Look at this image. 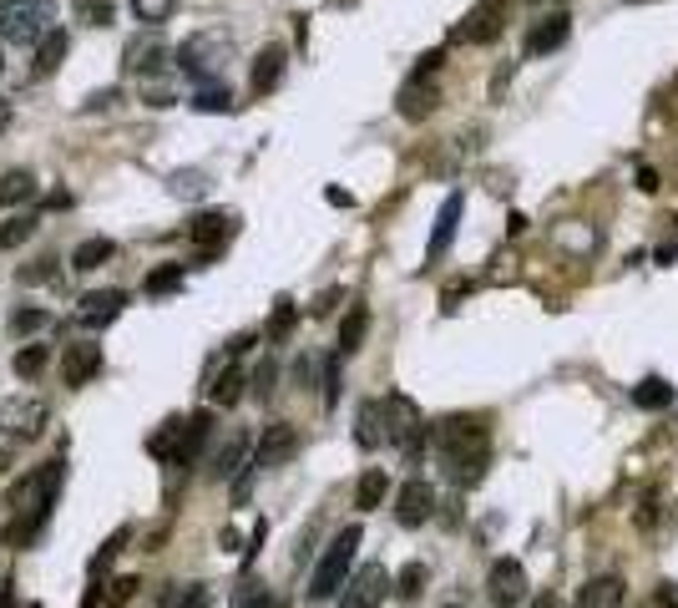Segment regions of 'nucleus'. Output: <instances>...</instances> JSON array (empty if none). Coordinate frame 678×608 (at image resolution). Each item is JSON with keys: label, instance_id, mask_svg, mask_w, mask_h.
Instances as JSON below:
<instances>
[{"label": "nucleus", "instance_id": "f257e3e1", "mask_svg": "<svg viewBox=\"0 0 678 608\" xmlns=\"http://www.w3.org/2000/svg\"><path fill=\"white\" fill-rule=\"evenodd\" d=\"M436 441H441V462L451 487H476L491 466V441H486V426L476 416H445L436 426Z\"/></svg>", "mask_w": 678, "mask_h": 608}, {"label": "nucleus", "instance_id": "f03ea898", "mask_svg": "<svg viewBox=\"0 0 678 608\" xmlns=\"http://www.w3.org/2000/svg\"><path fill=\"white\" fill-rule=\"evenodd\" d=\"M61 482H66V462H46L41 472L21 476V482L11 487V497H5V507H11V528H5V538L11 542L36 538V532L46 528V517H52Z\"/></svg>", "mask_w": 678, "mask_h": 608}, {"label": "nucleus", "instance_id": "7ed1b4c3", "mask_svg": "<svg viewBox=\"0 0 678 608\" xmlns=\"http://www.w3.org/2000/svg\"><path fill=\"white\" fill-rule=\"evenodd\" d=\"M56 26L52 0H0V41L11 46H36Z\"/></svg>", "mask_w": 678, "mask_h": 608}, {"label": "nucleus", "instance_id": "20e7f679", "mask_svg": "<svg viewBox=\"0 0 678 608\" xmlns=\"http://www.w3.org/2000/svg\"><path fill=\"white\" fill-rule=\"evenodd\" d=\"M172 56H178V67H183L193 81H213L223 71V61L234 56V36H228V31H218V26L193 31V36H188Z\"/></svg>", "mask_w": 678, "mask_h": 608}, {"label": "nucleus", "instance_id": "39448f33", "mask_svg": "<svg viewBox=\"0 0 678 608\" xmlns=\"http://www.w3.org/2000/svg\"><path fill=\"white\" fill-rule=\"evenodd\" d=\"M360 538H365L360 528H344L325 548V558H319V568H314V578H309L314 604H325V598H335L339 588H344V578H350V568H354V553H360Z\"/></svg>", "mask_w": 678, "mask_h": 608}, {"label": "nucleus", "instance_id": "423d86ee", "mask_svg": "<svg viewBox=\"0 0 678 608\" xmlns=\"http://www.w3.org/2000/svg\"><path fill=\"white\" fill-rule=\"evenodd\" d=\"M385 441L405 451V462H420L426 426H420V410L410 396H385Z\"/></svg>", "mask_w": 678, "mask_h": 608}, {"label": "nucleus", "instance_id": "0eeeda50", "mask_svg": "<svg viewBox=\"0 0 678 608\" xmlns=\"http://www.w3.org/2000/svg\"><path fill=\"white\" fill-rule=\"evenodd\" d=\"M46 421H52V410H46V401L41 396L0 401V431H5L11 441H36L41 431H46Z\"/></svg>", "mask_w": 678, "mask_h": 608}, {"label": "nucleus", "instance_id": "6e6552de", "mask_svg": "<svg viewBox=\"0 0 678 608\" xmlns=\"http://www.w3.org/2000/svg\"><path fill=\"white\" fill-rule=\"evenodd\" d=\"M385 598H391V573L380 568V563H365L339 588V608H380Z\"/></svg>", "mask_w": 678, "mask_h": 608}, {"label": "nucleus", "instance_id": "1a4fd4ad", "mask_svg": "<svg viewBox=\"0 0 678 608\" xmlns=\"http://www.w3.org/2000/svg\"><path fill=\"white\" fill-rule=\"evenodd\" d=\"M486 598H491L496 608L527 604V568L517 558H496L491 563V573H486Z\"/></svg>", "mask_w": 678, "mask_h": 608}, {"label": "nucleus", "instance_id": "9d476101", "mask_svg": "<svg viewBox=\"0 0 678 608\" xmlns=\"http://www.w3.org/2000/svg\"><path fill=\"white\" fill-rule=\"evenodd\" d=\"M294 451H300V431H294L289 421H269L259 431V441H253V466H259V472H269V466H284Z\"/></svg>", "mask_w": 678, "mask_h": 608}, {"label": "nucleus", "instance_id": "9b49d317", "mask_svg": "<svg viewBox=\"0 0 678 608\" xmlns=\"http://www.w3.org/2000/svg\"><path fill=\"white\" fill-rule=\"evenodd\" d=\"M122 309H127V290H92L77 304V325L81 330H106L112 319H122Z\"/></svg>", "mask_w": 678, "mask_h": 608}, {"label": "nucleus", "instance_id": "f8f14e48", "mask_svg": "<svg viewBox=\"0 0 678 608\" xmlns=\"http://www.w3.org/2000/svg\"><path fill=\"white\" fill-rule=\"evenodd\" d=\"M395 517H400V528H420V522H431V517H436V487H431V482L410 476V482L395 492Z\"/></svg>", "mask_w": 678, "mask_h": 608}, {"label": "nucleus", "instance_id": "ddd939ff", "mask_svg": "<svg viewBox=\"0 0 678 608\" xmlns=\"http://www.w3.org/2000/svg\"><path fill=\"white\" fill-rule=\"evenodd\" d=\"M208 437H213V416H208V410L183 416V426H178V441H172V451H168V466H193L197 451L208 447Z\"/></svg>", "mask_w": 678, "mask_h": 608}, {"label": "nucleus", "instance_id": "4468645a", "mask_svg": "<svg viewBox=\"0 0 678 608\" xmlns=\"http://www.w3.org/2000/svg\"><path fill=\"white\" fill-rule=\"evenodd\" d=\"M501 26H507V21H501V0H482L476 11H466V21H461L451 36L466 41V46H486V41L501 36Z\"/></svg>", "mask_w": 678, "mask_h": 608}, {"label": "nucleus", "instance_id": "2eb2a0df", "mask_svg": "<svg viewBox=\"0 0 678 608\" xmlns=\"http://www.w3.org/2000/svg\"><path fill=\"white\" fill-rule=\"evenodd\" d=\"M466 213V193H445L441 213H436V228H431V249H426V264H441L451 254V238H456V224Z\"/></svg>", "mask_w": 678, "mask_h": 608}, {"label": "nucleus", "instance_id": "dca6fc26", "mask_svg": "<svg viewBox=\"0 0 678 608\" xmlns=\"http://www.w3.org/2000/svg\"><path fill=\"white\" fill-rule=\"evenodd\" d=\"M567 36H573V15H562V11L542 15V21L532 26V36H527V56H552V52H562V46H567Z\"/></svg>", "mask_w": 678, "mask_h": 608}, {"label": "nucleus", "instance_id": "f3484780", "mask_svg": "<svg viewBox=\"0 0 678 608\" xmlns=\"http://www.w3.org/2000/svg\"><path fill=\"white\" fill-rule=\"evenodd\" d=\"M168 61H172V52L157 36H137V41H127V52H122V67L137 71V77H157Z\"/></svg>", "mask_w": 678, "mask_h": 608}, {"label": "nucleus", "instance_id": "a211bd4d", "mask_svg": "<svg viewBox=\"0 0 678 608\" xmlns=\"http://www.w3.org/2000/svg\"><path fill=\"white\" fill-rule=\"evenodd\" d=\"M97 371H102V345L77 340L71 350H66V360H61V381L71 385V391H81V385L92 381Z\"/></svg>", "mask_w": 678, "mask_h": 608}, {"label": "nucleus", "instance_id": "6ab92c4d", "mask_svg": "<svg viewBox=\"0 0 678 608\" xmlns=\"http://www.w3.org/2000/svg\"><path fill=\"white\" fill-rule=\"evenodd\" d=\"M284 67H289V52H284V46H263V52L253 56V71H248V87H253V97L279 92Z\"/></svg>", "mask_w": 678, "mask_h": 608}, {"label": "nucleus", "instance_id": "aec40b11", "mask_svg": "<svg viewBox=\"0 0 678 608\" xmlns=\"http://www.w3.org/2000/svg\"><path fill=\"white\" fill-rule=\"evenodd\" d=\"M623 598H628V583L618 573H598V578H587L577 588L573 604L577 608H623Z\"/></svg>", "mask_w": 678, "mask_h": 608}, {"label": "nucleus", "instance_id": "412c9836", "mask_svg": "<svg viewBox=\"0 0 678 608\" xmlns=\"http://www.w3.org/2000/svg\"><path fill=\"white\" fill-rule=\"evenodd\" d=\"M248 462H253V441H248L244 431H238V437H228V441H223V451H218V457H213L208 476H213V482H234V476L244 472Z\"/></svg>", "mask_w": 678, "mask_h": 608}, {"label": "nucleus", "instance_id": "4be33fe9", "mask_svg": "<svg viewBox=\"0 0 678 608\" xmlns=\"http://www.w3.org/2000/svg\"><path fill=\"white\" fill-rule=\"evenodd\" d=\"M188 234H193V244L203 254L218 249L223 238L234 234V213H193V218H188Z\"/></svg>", "mask_w": 678, "mask_h": 608}, {"label": "nucleus", "instance_id": "5701e85b", "mask_svg": "<svg viewBox=\"0 0 678 608\" xmlns=\"http://www.w3.org/2000/svg\"><path fill=\"white\" fill-rule=\"evenodd\" d=\"M436 102H441V92H436V81L426 77H410V87L400 92V117H410V122H420V117H431L436 112Z\"/></svg>", "mask_w": 678, "mask_h": 608}, {"label": "nucleus", "instance_id": "b1692460", "mask_svg": "<svg viewBox=\"0 0 678 608\" xmlns=\"http://www.w3.org/2000/svg\"><path fill=\"white\" fill-rule=\"evenodd\" d=\"M244 385H248L244 365H234V360H228V365H223V371L213 375V381L203 385V391H208L213 406H238V401H244Z\"/></svg>", "mask_w": 678, "mask_h": 608}, {"label": "nucleus", "instance_id": "393cba45", "mask_svg": "<svg viewBox=\"0 0 678 608\" xmlns=\"http://www.w3.org/2000/svg\"><path fill=\"white\" fill-rule=\"evenodd\" d=\"M354 441L365 451L385 447V401H365V406H360V416H354Z\"/></svg>", "mask_w": 678, "mask_h": 608}, {"label": "nucleus", "instance_id": "a878e982", "mask_svg": "<svg viewBox=\"0 0 678 608\" xmlns=\"http://www.w3.org/2000/svg\"><path fill=\"white\" fill-rule=\"evenodd\" d=\"M66 52H71V36H66L61 26H52L46 36L36 41V77H52V71H61Z\"/></svg>", "mask_w": 678, "mask_h": 608}, {"label": "nucleus", "instance_id": "bb28decb", "mask_svg": "<svg viewBox=\"0 0 678 608\" xmlns=\"http://www.w3.org/2000/svg\"><path fill=\"white\" fill-rule=\"evenodd\" d=\"M365 330H370V309L365 304H354L350 315L339 319V340H335V356L344 360V356H354L360 350V340H365Z\"/></svg>", "mask_w": 678, "mask_h": 608}, {"label": "nucleus", "instance_id": "cd10ccee", "mask_svg": "<svg viewBox=\"0 0 678 608\" xmlns=\"http://www.w3.org/2000/svg\"><path fill=\"white\" fill-rule=\"evenodd\" d=\"M385 492H391V476L380 472V466H370V472L354 482V507H360V513H375V507L385 503Z\"/></svg>", "mask_w": 678, "mask_h": 608}, {"label": "nucleus", "instance_id": "c85d7f7f", "mask_svg": "<svg viewBox=\"0 0 678 608\" xmlns=\"http://www.w3.org/2000/svg\"><path fill=\"white\" fill-rule=\"evenodd\" d=\"M168 193H172V199H183V203H197L203 193H208V172H203V168L168 172Z\"/></svg>", "mask_w": 678, "mask_h": 608}, {"label": "nucleus", "instance_id": "c756f323", "mask_svg": "<svg viewBox=\"0 0 678 608\" xmlns=\"http://www.w3.org/2000/svg\"><path fill=\"white\" fill-rule=\"evenodd\" d=\"M117 254V238H81L71 249V269H102Z\"/></svg>", "mask_w": 678, "mask_h": 608}, {"label": "nucleus", "instance_id": "7c9ffc66", "mask_svg": "<svg viewBox=\"0 0 678 608\" xmlns=\"http://www.w3.org/2000/svg\"><path fill=\"white\" fill-rule=\"evenodd\" d=\"M46 365H52V350H46V345H21V350H15V360H11V371L21 375V381H41V375H46Z\"/></svg>", "mask_w": 678, "mask_h": 608}, {"label": "nucleus", "instance_id": "2f4dec72", "mask_svg": "<svg viewBox=\"0 0 678 608\" xmlns=\"http://www.w3.org/2000/svg\"><path fill=\"white\" fill-rule=\"evenodd\" d=\"M26 199H36V178H31L26 168L0 172V209H11V203H26Z\"/></svg>", "mask_w": 678, "mask_h": 608}, {"label": "nucleus", "instance_id": "473e14b6", "mask_svg": "<svg viewBox=\"0 0 678 608\" xmlns=\"http://www.w3.org/2000/svg\"><path fill=\"white\" fill-rule=\"evenodd\" d=\"M5 330H11V335H41V330H52V309H46V304H26V309H11Z\"/></svg>", "mask_w": 678, "mask_h": 608}, {"label": "nucleus", "instance_id": "72a5a7b5", "mask_svg": "<svg viewBox=\"0 0 678 608\" xmlns=\"http://www.w3.org/2000/svg\"><path fill=\"white\" fill-rule=\"evenodd\" d=\"M36 213H11V218H5V224H0V254H11V249H21V244H26L31 234H36Z\"/></svg>", "mask_w": 678, "mask_h": 608}, {"label": "nucleus", "instance_id": "f704fd0d", "mask_svg": "<svg viewBox=\"0 0 678 608\" xmlns=\"http://www.w3.org/2000/svg\"><path fill=\"white\" fill-rule=\"evenodd\" d=\"M193 106L197 112H234V92H228L223 81H197Z\"/></svg>", "mask_w": 678, "mask_h": 608}, {"label": "nucleus", "instance_id": "c9c22d12", "mask_svg": "<svg viewBox=\"0 0 678 608\" xmlns=\"http://www.w3.org/2000/svg\"><path fill=\"white\" fill-rule=\"evenodd\" d=\"M81 26H112L117 21V0H71Z\"/></svg>", "mask_w": 678, "mask_h": 608}, {"label": "nucleus", "instance_id": "e433bc0d", "mask_svg": "<svg viewBox=\"0 0 678 608\" xmlns=\"http://www.w3.org/2000/svg\"><path fill=\"white\" fill-rule=\"evenodd\" d=\"M127 5L147 31H157L162 21H172V11H178V0H127Z\"/></svg>", "mask_w": 678, "mask_h": 608}, {"label": "nucleus", "instance_id": "4c0bfd02", "mask_svg": "<svg viewBox=\"0 0 678 608\" xmlns=\"http://www.w3.org/2000/svg\"><path fill=\"white\" fill-rule=\"evenodd\" d=\"M426 578H431V568H426V563H405V568H400V578H391V588L405 598V604H410V598H420Z\"/></svg>", "mask_w": 678, "mask_h": 608}, {"label": "nucleus", "instance_id": "58836bf2", "mask_svg": "<svg viewBox=\"0 0 678 608\" xmlns=\"http://www.w3.org/2000/svg\"><path fill=\"white\" fill-rule=\"evenodd\" d=\"M633 401H639L643 410H664L668 401H674V385H668V381H658V375H648V381H643L639 391H633Z\"/></svg>", "mask_w": 678, "mask_h": 608}, {"label": "nucleus", "instance_id": "ea45409f", "mask_svg": "<svg viewBox=\"0 0 678 608\" xmlns=\"http://www.w3.org/2000/svg\"><path fill=\"white\" fill-rule=\"evenodd\" d=\"M294 319H300V304H294V300H279L274 304V315H269V330H263V335H269V340H289V330H294Z\"/></svg>", "mask_w": 678, "mask_h": 608}, {"label": "nucleus", "instance_id": "a19ab883", "mask_svg": "<svg viewBox=\"0 0 678 608\" xmlns=\"http://www.w3.org/2000/svg\"><path fill=\"white\" fill-rule=\"evenodd\" d=\"M143 290H147V294H172V290H183V264H162V269H152Z\"/></svg>", "mask_w": 678, "mask_h": 608}, {"label": "nucleus", "instance_id": "79ce46f5", "mask_svg": "<svg viewBox=\"0 0 678 608\" xmlns=\"http://www.w3.org/2000/svg\"><path fill=\"white\" fill-rule=\"evenodd\" d=\"M127 542H132V532H127V528H117V532H112V538H106V542H102V553H97V558H92V578H102V573H106V568H112V558H117V553H122V548H127Z\"/></svg>", "mask_w": 678, "mask_h": 608}, {"label": "nucleus", "instance_id": "37998d69", "mask_svg": "<svg viewBox=\"0 0 678 608\" xmlns=\"http://www.w3.org/2000/svg\"><path fill=\"white\" fill-rule=\"evenodd\" d=\"M274 381H279V365H274V360H259V365H253V375H248V391H253L259 401H269V396H274Z\"/></svg>", "mask_w": 678, "mask_h": 608}, {"label": "nucleus", "instance_id": "c03bdc74", "mask_svg": "<svg viewBox=\"0 0 678 608\" xmlns=\"http://www.w3.org/2000/svg\"><path fill=\"white\" fill-rule=\"evenodd\" d=\"M15 279H21V284H56V279H61V269H56V259H36V264L15 269Z\"/></svg>", "mask_w": 678, "mask_h": 608}, {"label": "nucleus", "instance_id": "a18cd8bd", "mask_svg": "<svg viewBox=\"0 0 678 608\" xmlns=\"http://www.w3.org/2000/svg\"><path fill=\"white\" fill-rule=\"evenodd\" d=\"M162 608H208V588L203 583H183L178 594L162 598Z\"/></svg>", "mask_w": 678, "mask_h": 608}, {"label": "nucleus", "instance_id": "49530a36", "mask_svg": "<svg viewBox=\"0 0 678 608\" xmlns=\"http://www.w3.org/2000/svg\"><path fill=\"white\" fill-rule=\"evenodd\" d=\"M143 102H147V106H157V112H162V106H172V102H178V97H172V87H168V81L147 77V87H143Z\"/></svg>", "mask_w": 678, "mask_h": 608}, {"label": "nucleus", "instance_id": "de8ad7c7", "mask_svg": "<svg viewBox=\"0 0 678 608\" xmlns=\"http://www.w3.org/2000/svg\"><path fill=\"white\" fill-rule=\"evenodd\" d=\"M122 102V92H117V87H102V92H92V97H87V102H81V106H87V112H106V106H117Z\"/></svg>", "mask_w": 678, "mask_h": 608}, {"label": "nucleus", "instance_id": "09e8293b", "mask_svg": "<svg viewBox=\"0 0 678 608\" xmlns=\"http://www.w3.org/2000/svg\"><path fill=\"white\" fill-rule=\"evenodd\" d=\"M339 401V356L325 360V406H335Z\"/></svg>", "mask_w": 678, "mask_h": 608}, {"label": "nucleus", "instance_id": "8fccbe9b", "mask_svg": "<svg viewBox=\"0 0 678 608\" xmlns=\"http://www.w3.org/2000/svg\"><path fill=\"white\" fill-rule=\"evenodd\" d=\"M132 588H137V578H117V583H112V594H106V598H112V604H127V598H132Z\"/></svg>", "mask_w": 678, "mask_h": 608}, {"label": "nucleus", "instance_id": "3c124183", "mask_svg": "<svg viewBox=\"0 0 678 608\" xmlns=\"http://www.w3.org/2000/svg\"><path fill=\"white\" fill-rule=\"evenodd\" d=\"M658 608H678V588H674V583H658Z\"/></svg>", "mask_w": 678, "mask_h": 608}, {"label": "nucleus", "instance_id": "603ef678", "mask_svg": "<svg viewBox=\"0 0 678 608\" xmlns=\"http://www.w3.org/2000/svg\"><path fill=\"white\" fill-rule=\"evenodd\" d=\"M335 300H339L335 290H329V294H319V300H314V315H329V309H335Z\"/></svg>", "mask_w": 678, "mask_h": 608}, {"label": "nucleus", "instance_id": "864d4df0", "mask_svg": "<svg viewBox=\"0 0 678 608\" xmlns=\"http://www.w3.org/2000/svg\"><path fill=\"white\" fill-rule=\"evenodd\" d=\"M238 608H274V604H269V594H263V588H259V594H248Z\"/></svg>", "mask_w": 678, "mask_h": 608}, {"label": "nucleus", "instance_id": "5fc2aeb1", "mask_svg": "<svg viewBox=\"0 0 678 608\" xmlns=\"http://www.w3.org/2000/svg\"><path fill=\"white\" fill-rule=\"evenodd\" d=\"M5 127H11V102L0 97V133H5Z\"/></svg>", "mask_w": 678, "mask_h": 608}, {"label": "nucleus", "instance_id": "6e6d98bb", "mask_svg": "<svg viewBox=\"0 0 678 608\" xmlns=\"http://www.w3.org/2000/svg\"><path fill=\"white\" fill-rule=\"evenodd\" d=\"M532 608H557V598H552V594H542V604H532Z\"/></svg>", "mask_w": 678, "mask_h": 608}, {"label": "nucleus", "instance_id": "4d7b16f0", "mask_svg": "<svg viewBox=\"0 0 678 608\" xmlns=\"http://www.w3.org/2000/svg\"><path fill=\"white\" fill-rule=\"evenodd\" d=\"M532 5H552V0H532Z\"/></svg>", "mask_w": 678, "mask_h": 608}, {"label": "nucleus", "instance_id": "13d9d810", "mask_svg": "<svg viewBox=\"0 0 678 608\" xmlns=\"http://www.w3.org/2000/svg\"><path fill=\"white\" fill-rule=\"evenodd\" d=\"M445 608H461V604H445Z\"/></svg>", "mask_w": 678, "mask_h": 608}, {"label": "nucleus", "instance_id": "bf43d9fd", "mask_svg": "<svg viewBox=\"0 0 678 608\" xmlns=\"http://www.w3.org/2000/svg\"><path fill=\"white\" fill-rule=\"evenodd\" d=\"M0 67H5V56H0Z\"/></svg>", "mask_w": 678, "mask_h": 608}, {"label": "nucleus", "instance_id": "052dcab7", "mask_svg": "<svg viewBox=\"0 0 678 608\" xmlns=\"http://www.w3.org/2000/svg\"><path fill=\"white\" fill-rule=\"evenodd\" d=\"M633 5H643V0H633Z\"/></svg>", "mask_w": 678, "mask_h": 608}]
</instances>
